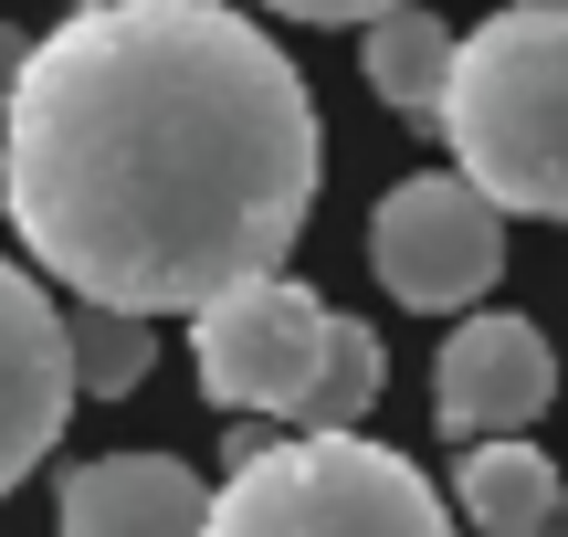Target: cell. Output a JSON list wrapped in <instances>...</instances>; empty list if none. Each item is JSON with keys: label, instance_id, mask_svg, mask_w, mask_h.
<instances>
[{"label": "cell", "instance_id": "obj_8", "mask_svg": "<svg viewBox=\"0 0 568 537\" xmlns=\"http://www.w3.org/2000/svg\"><path fill=\"white\" fill-rule=\"evenodd\" d=\"M211 485L180 454H95L63 475V537H201Z\"/></svg>", "mask_w": 568, "mask_h": 537}, {"label": "cell", "instance_id": "obj_2", "mask_svg": "<svg viewBox=\"0 0 568 537\" xmlns=\"http://www.w3.org/2000/svg\"><path fill=\"white\" fill-rule=\"evenodd\" d=\"M432 126L495 211L568 222V0H506L474 21Z\"/></svg>", "mask_w": 568, "mask_h": 537}, {"label": "cell", "instance_id": "obj_7", "mask_svg": "<svg viewBox=\"0 0 568 537\" xmlns=\"http://www.w3.org/2000/svg\"><path fill=\"white\" fill-rule=\"evenodd\" d=\"M74 422V358H63V306L0 253V496L53 454Z\"/></svg>", "mask_w": 568, "mask_h": 537}, {"label": "cell", "instance_id": "obj_9", "mask_svg": "<svg viewBox=\"0 0 568 537\" xmlns=\"http://www.w3.org/2000/svg\"><path fill=\"white\" fill-rule=\"evenodd\" d=\"M568 506V475L537 443L495 433V443H464V464H453V517L474 537H548Z\"/></svg>", "mask_w": 568, "mask_h": 537}, {"label": "cell", "instance_id": "obj_14", "mask_svg": "<svg viewBox=\"0 0 568 537\" xmlns=\"http://www.w3.org/2000/svg\"><path fill=\"white\" fill-rule=\"evenodd\" d=\"M21 53H32V32H11V21H0V95L21 84Z\"/></svg>", "mask_w": 568, "mask_h": 537}, {"label": "cell", "instance_id": "obj_1", "mask_svg": "<svg viewBox=\"0 0 568 537\" xmlns=\"http://www.w3.org/2000/svg\"><path fill=\"white\" fill-rule=\"evenodd\" d=\"M316 180V95L232 0H84L0 95V211L21 253L126 316H201L274 274Z\"/></svg>", "mask_w": 568, "mask_h": 537}, {"label": "cell", "instance_id": "obj_10", "mask_svg": "<svg viewBox=\"0 0 568 537\" xmlns=\"http://www.w3.org/2000/svg\"><path fill=\"white\" fill-rule=\"evenodd\" d=\"M453 21H432V11H379V21H358V74H368V95L389 105V116H410V126H432L443 116V84H453Z\"/></svg>", "mask_w": 568, "mask_h": 537}, {"label": "cell", "instance_id": "obj_5", "mask_svg": "<svg viewBox=\"0 0 568 537\" xmlns=\"http://www.w3.org/2000/svg\"><path fill=\"white\" fill-rule=\"evenodd\" d=\"M368 274L422 316H464L506 274V211L464 169H422V180H400L368 211Z\"/></svg>", "mask_w": 568, "mask_h": 537}, {"label": "cell", "instance_id": "obj_3", "mask_svg": "<svg viewBox=\"0 0 568 537\" xmlns=\"http://www.w3.org/2000/svg\"><path fill=\"white\" fill-rule=\"evenodd\" d=\"M201 537H453V496L368 433H295L232 464Z\"/></svg>", "mask_w": 568, "mask_h": 537}, {"label": "cell", "instance_id": "obj_6", "mask_svg": "<svg viewBox=\"0 0 568 537\" xmlns=\"http://www.w3.org/2000/svg\"><path fill=\"white\" fill-rule=\"evenodd\" d=\"M558 401V348L537 316H506V306H464V327L443 337L432 358V422L453 443H495L516 422H537Z\"/></svg>", "mask_w": 568, "mask_h": 537}, {"label": "cell", "instance_id": "obj_4", "mask_svg": "<svg viewBox=\"0 0 568 537\" xmlns=\"http://www.w3.org/2000/svg\"><path fill=\"white\" fill-rule=\"evenodd\" d=\"M326 327H337V306H326L316 285L253 274V285L211 295V306L190 316V369H201V391L222 401V412L295 422L305 391H316V369H326Z\"/></svg>", "mask_w": 568, "mask_h": 537}, {"label": "cell", "instance_id": "obj_15", "mask_svg": "<svg viewBox=\"0 0 568 537\" xmlns=\"http://www.w3.org/2000/svg\"><path fill=\"white\" fill-rule=\"evenodd\" d=\"M548 537H558V527H548Z\"/></svg>", "mask_w": 568, "mask_h": 537}, {"label": "cell", "instance_id": "obj_13", "mask_svg": "<svg viewBox=\"0 0 568 537\" xmlns=\"http://www.w3.org/2000/svg\"><path fill=\"white\" fill-rule=\"evenodd\" d=\"M264 11H284V21H379L400 0H264Z\"/></svg>", "mask_w": 568, "mask_h": 537}, {"label": "cell", "instance_id": "obj_11", "mask_svg": "<svg viewBox=\"0 0 568 537\" xmlns=\"http://www.w3.org/2000/svg\"><path fill=\"white\" fill-rule=\"evenodd\" d=\"M63 358H74V401H126L148 379V358H159V337H148V316L74 295L63 306Z\"/></svg>", "mask_w": 568, "mask_h": 537}, {"label": "cell", "instance_id": "obj_12", "mask_svg": "<svg viewBox=\"0 0 568 537\" xmlns=\"http://www.w3.org/2000/svg\"><path fill=\"white\" fill-rule=\"evenodd\" d=\"M368 401H379V337H368L358 316H337V327H326V369H316V391H305L295 433H358Z\"/></svg>", "mask_w": 568, "mask_h": 537}]
</instances>
